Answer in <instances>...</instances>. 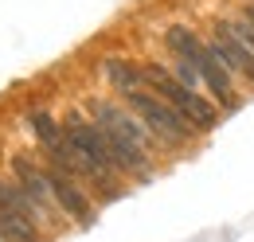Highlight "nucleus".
I'll return each mask as SVG.
<instances>
[{
	"mask_svg": "<svg viewBox=\"0 0 254 242\" xmlns=\"http://www.w3.org/2000/svg\"><path fill=\"white\" fill-rule=\"evenodd\" d=\"M28 125H32L35 141L43 145V152H47V164H55V168H63L66 176H74V180L82 183L86 191H98L102 199H114V195H122V183L110 180V176H102L98 168H90L78 152L70 149V141H66L63 125L51 118L47 110H35L32 118H28Z\"/></svg>",
	"mask_w": 254,
	"mask_h": 242,
	"instance_id": "f257e3e1",
	"label": "nucleus"
},
{
	"mask_svg": "<svg viewBox=\"0 0 254 242\" xmlns=\"http://www.w3.org/2000/svg\"><path fill=\"white\" fill-rule=\"evenodd\" d=\"M164 43H168V51H172L176 59H184L191 70L199 74V82H203L207 94L219 102V110H239L235 78H231V70L219 62V55L211 51V43L195 39L188 28H168V31H164Z\"/></svg>",
	"mask_w": 254,
	"mask_h": 242,
	"instance_id": "f03ea898",
	"label": "nucleus"
},
{
	"mask_svg": "<svg viewBox=\"0 0 254 242\" xmlns=\"http://www.w3.org/2000/svg\"><path fill=\"white\" fill-rule=\"evenodd\" d=\"M141 78H145V86L157 94V98H164L180 118L188 121L191 129H211V125L219 121V110H215L207 98H199V90L184 86L168 66H160V62H141Z\"/></svg>",
	"mask_w": 254,
	"mask_h": 242,
	"instance_id": "7ed1b4c3",
	"label": "nucleus"
},
{
	"mask_svg": "<svg viewBox=\"0 0 254 242\" xmlns=\"http://www.w3.org/2000/svg\"><path fill=\"white\" fill-rule=\"evenodd\" d=\"M122 102H126L141 121H145V129L157 137L160 145H184V141H191V137L199 133V129H191V125L180 118L164 98H157L145 82H137V86L122 90Z\"/></svg>",
	"mask_w": 254,
	"mask_h": 242,
	"instance_id": "20e7f679",
	"label": "nucleus"
},
{
	"mask_svg": "<svg viewBox=\"0 0 254 242\" xmlns=\"http://www.w3.org/2000/svg\"><path fill=\"white\" fill-rule=\"evenodd\" d=\"M43 219L32 207V199L20 191L16 180L0 176V231L8 235V242H43Z\"/></svg>",
	"mask_w": 254,
	"mask_h": 242,
	"instance_id": "39448f33",
	"label": "nucleus"
},
{
	"mask_svg": "<svg viewBox=\"0 0 254 242\" xmlns=\"http://www.w3.org/2000/svg\"><path fill=\"white\" fill-rule=\"evenodd\" d=\"M43 176H47V187H51L55 207H59L66 219H74V223H90V219H94V199H90V191L74 180V176H66L63 168H55V164H43Z\"/></svg>",
	"mask_w": 254,
	"mask_h": 242,
	"instance_id": "423d86ee",
	"label": "nucleus"
},
{
	"mask_svg": "<svg viewBox=\"0 0 254 242\" xmlns=\"http://www.w3.org/2000/svg\"><path fill=\"white\" fill-rule=\"evenodd\" d=\"M12 180L20 183V191L32 199V207L39 211L43 223L55 219V215H63L59 207H55V199H51V187H47V176H43V164H35L32 156H12Z\"/></svg>",
	"mask_w": 254,
	"mask_h": 242,
	"instance_id": "0eeeda50",
	"label": "nucleus"
},
{
	"mask_svg": "<svg viewBox=\"0 0 254 242\" xmlns=\"http://www.w3.org/2000/svg\"><path fill=\"white\" fill-rule=\"evenodd\" d=\"M211 51L219 55V62L231 70V74H239V78L254 82V51L243 43V35L235 31V24H231V20H219V24H215Z\"/></svg>",
	"mask_w": 254,
	"mask_h": 242,
	"instance_id": "6e6552de",
	"label": "nucleus"
},
{
	"mask_svg": "<svg viewBox=\"0 0 254 242\" xmlns=\"http://www.w3.org/2000/svg\"><path fill=\"white\" fill-rule=\"evenodd\" d=\"M102 74L114 82L118 94L129 90V86H137V82H145V78H141V66H133V62H126V59H106L102 62Z\"/></svg>",
	"mask_w": 254,
	"mask_h": 242,
	"instance_id": "1a4fd4ad",
	"label": "nucleus"
},
{
	"mask_svg": "<svg viewBox=\"0 0 254 242\" xmlns=\"http://www.w3.org/2000/svg\"><path fill=\"white\" fill-rule=\"evenodd\" d=\"M231 24H235V31L243 35V43H247V47H251V51H254V28H251V24H247V20H243V16H239V20H231Z\"/></svg>",
	"mask_w": 254,
	"mask_h": 242,
	"instance_id": "9d476101",
	"label": "nucleus"
},
{
	"mask_svg": "<svg viewBox=\"0 0 254 242\" xmlns=\"http://www.w3.org/2000/svg\"><path fill=\"white\" fill-rule=\"evenodd\" d=\"M243 20H247V24L254 28V0H247V8H243Z\"/></svg>",
	"mask_w": 254,
	"mask_h": 242,
	"instance_id": "9b49d317",
	"label": "nucleus"
},
{
	"mask_svg": "<svg viewBox=\"0 0 254 242\" xmlns=\"http://www.w3.org/2000/svg\"><path fill=\"white\" fill-rule=\"evenodd\" d=\"M0 242H8V235H4V231H0Z\"/></svg>",
	"mask_w": 254,
	"mask_h": 242,
	"instance_id": "f8f14e48",
	"label": "nucleus"
}]
</instances>
